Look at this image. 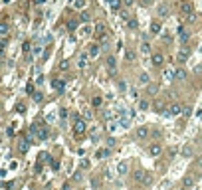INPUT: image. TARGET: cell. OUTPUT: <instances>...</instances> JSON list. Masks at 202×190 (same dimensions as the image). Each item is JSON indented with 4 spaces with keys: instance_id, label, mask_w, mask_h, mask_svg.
I'll list each match as a JSON object with an SVG mask.
<instances>
[{
    "instance_id": "47",
    "label": "cell",
    "mask_w": 202,
    "mask_h": 190,
    "mask_svg": "<svg viewBox=\"0 0 202 190\" xmlns=\"http://www.w3.org/2000/svg\"><path fill=\"white\" fill-rule=\"evenodd\" d=\"M103 119H105V121H111V119H113V113H111V111H105V113H103Z\"/></svg>"
},
{
    "instance_id": "33",
    "label": "cell",
    "mask_w": 202,
    "mask_h": 190,
    "mask_svg": "<svg viewBox=\"0 0 202 190\" xmlns=\"http://www.w3.org/2000/svg\"><path fill=\"white\" fill-rule=\"evenodd\" d=\"M34 101H36V103H42V101H44V95L40 93V91H36V93H34Z\"/></svg>"
},
{
    "instance_id": "3",
    "label": "cell",
    "mask_w": 202,
    "mask_h": 190,
    "mask_svg": "<svg viewBox=\"0 0 202 190\" xmlns=\"http://www.w3.org/2000/svg\"><path fill=\"white\" fill-rule=\"evenodd\" d=\"M105 63H107L109 73H111V75H115V73H117V62H115V57H113V56H109L107 60H105Z\"/></svg>"
},
{
    "instance_id": "1",
    "label": "cell",
    "mask_w": 202,
    "mask_h": 190,
    "mask_svg": "<svg viewBox=\"0 0 202 190\" xmlns=\"http://www.w3.org/2000/svg\"><path fill=\"white\" fill-rule=\"evenodd\" d=\"M73 131H75V135H83L85 131H87V125H85V119L83 117L73 119Z\"/></svg>"
},
{
    "instance_id": "18",
    "label": "cell",
    "mask_w": 202,
    "mask_h": 190,
    "mask_svg": "<svg viewBox=\"0 0 202 190\" xmlns=\"http://www.w3.org/2000/svg\"><path fill=\"white\" fill-rule=\"evenodd\" d=\"M165 109H166L165 101H163V99H159V101H157V103H155V111H157V113H163V111H165Z\"/></svg>"
},
{
    "instance_id": "44",
    "label": "cell",
    "mask_w": 202,
    "mask_h": 190,
    "mask_svg": "<svg viewBox=\"0 0 202 190\" xmlns=\"http://www.w3.org/2000/svg\"><path fill=\"white\" fill-rule=\"evenodd\" d=\"M38 131H40V127H38V125H32V127H30V135H38Z\"/></svg>"
},
{
    "instance_id": "48",
    "label": "cell",
    "mask_w": 202,
    "mask_h": 190,
    "mask_svg": "<svg viewBox=\"0 0 202 190\" xmlns=\"http://www.w3.org/2000/svg\"><path fill=\"white\" fill-rule=\"evenodd\" d=\"M67 28H70V30H75V28H77V22H73V20H71V22H67Z\"/></svg>"
},
{
    "instance_id": "34",
    "label": "cell",
    "mask_w": 202,
    "mask_h": 190,
    "mask_svg": "<svg viewBox=\"0 0 202 190\" xmlns=\"http://www.w3.org/2000/svg\"><path fill=\"white\" fill-rule=\"evenodd\" d=\"M16 113H26V105L24 103H16Z\"/></svg>"
},
{
    "instance_id": "55",
    "label": "cell",
    "mask_w": 202,
    "mask_h": 190,
    "mask_svg": "<svg viewBox=\"0 0 202 190\" xmlns=\"http://www.w3.org/2000/svg\"><path fill=\"white\" fill-rule=\"evenodd\" d=\"M194 190H198V188H194Z\"/></svg>"
},
{
    "instance_id": "53",
    "label": "cell",
    "mask_w": 202,
    "mask_h": 190,
    "mask_svg": "<svg viewBox=\"0 0 202 190\" xmlns=\"http://www.w3.org/2000/svg\"><path fill=\"white\" fill-rule=\"evenodd\" d=\"M61 190H71V188H70V184H64V188H61Z\"/></svg>"
},
{
    "instance_id": "29",
    "label": "cell",
    "mask_w": 202,
    "mask_h": 190,
    "mask_svg": "<svg viewBox=\"0 0 202 190\" xmlns=\"http://www.w3.org/2000/svg\"><path fill=\"white\" fill-rule=\"evenodd\" d=\"M79 20H81V22H89V20H91V14H89V12H81V14H79Z\"/></svg>"
},
{
    "instance_id": "49",
    "label": "cell",
    "mask_w": 202,
    "mask_h": 190,
    "mask_svg": "<svg viewBox=\"0 0 202 190\" xmlns=\"http://www.w3.org/2000/svg\"><path fill=\"white\" fill-rule=\"evenodd\" d=\"M107 129H109V131H115V129H119V125H117V123H111Z\"/></svg>"
},
{
    "instance_id": "5",
    "label": "cell",
    "mask_w": 202,
    "mask_h": 190,
    "mask_svg": "<svg viewBox=\"0 0 202 190\" xmlns=\"http://www.w3.org/2000/svg\"><path fill=\"white\" fill-rule=\"evenodd\" d=\"M157 14H159V18H169V14H170L169 4H159V8H157Z\"/></svg>"
},
{
    "instance_id": "39",
    "label": "cell",
    "mask_w": 202,
    "mask_h": 190,
    "mask_svg": "<svg viewBox=\"0 0 202 190\" xmlns=\"http://www.w3.org/2000/svg\"><path fill=\"white\" fill-rule=\"evenodd\" d=\"M109 6L111 10H119V0H109Z\"/></svg>"
},
{
    "instance_id": "32",
    "label": "cell",
    "mask_w": 202,
    "mask_h": 190,
    "mask_svg": "<svg viewBox=\"0 0 202 190\" xmlns=\"http://www.w3.org/2000/svg\"><path fill=\"white\" fill-rule=\"evenodd\" d=\"M145 174H147V172H143V170H137V172H135V180L143 182V178H145Z\"/></svg>"
},
{
    "instance_id": "38",
    "label": "cell",
    "mask_w": 202,
    "mask_h": 190,
    "mask_svg": "<svg viewBox=\"0 0 202 190\" xmlns=\"http://www.w3.org/2000/svg\"><path fill=\"white\" fill-rule=\"evenodd\" d=\"M73 180H75V182H81V180H83V174H81V170H77V172L73 174Z\"/></svg>"
},
{
    "instance_id": "51",
    "label": "cell",
    "mask_w": 202,
    "mask_h": 190,
    "mask_svg": "<svg viewBox=\"0 0 202 190\" xmlns=\"http://www.w3.org/2000/svg\"><path fill=\"white\" fill-rule=\"evenodd\" d=\"M123 4H125V6H131V4H133V0H123Z\"/></svg>"
},
{
    "instance_id": "20",
    "label": "cell",
    "mask_w": 202,
    "mask_h": 190,
    "mask_svg": "<svg viewBox=\"0 0 202 190\" xmlns=\"http://www.w3.org/2000/svg\"><path fill=\"white\" fill-rule=\"evenodd\" d=\"M117 170H119V174H127V170H129V164H127L125 161H123V162H119Z\"/></svg>"
},
{
    "instance_id": "12",
    "label": "cell",
    "mask_w": 202,
    "mask_h": 190,
    "mask_svg": "<svg viewBox=\"0 0 202 190\" xmlns=\"http://www.w3.org/2000/svg\"><path fill=\"white\" fill-rule=\"evenodd\" d=\"M99 52H101V46H97V44H91V46H89V52H87V54H89L91 57H97Z\"/></svg>"
},
{
    "instance_id": "41",
    "label": "cell",
    "mask_w": 202,
    "mask_h": 190,
    "mask_svg": "<svg viewBox=\"0 0 202 190\" xmlns=\"http://www.w3.org/2000/svg\"><path fill=\"white\" fill-rule=\"evenodd\" d=\"M115 142H117V141H115V137H109L107 139V149H113V147H115Z\"/></svg>"
},
{
    "instance_id": "30",
    "label": "cell",
    "mask_w": 202,
    "mask_h": 190,
    "mask_svg": "<svg viewBox=\"0 0 202 190\" xmlns=\"http://www.w3.org/2000/svg\"><path fill=\"white\" fill-rule=\"evenodd\" d=\"M143 184H145V186H151V184H153V176H151L149 172H147L145 178H143Z\"/></svg>"
},
{
    "instance_id": "27",
    "label": "cell",
    "mask_w": 202,
    "mask_h": 190,
    "mask_svg": "<svg viewBox=\"0 0 202 190\" xmlns=\"http://www.w3.org/2000/svg\"><path fill=\"white\" fill-rule=\"evenodd\" d=\"M127 28L129 30H137V20L135 18H129L127 20Z\"/></svg>"
},
{
    "instance_id": "35",
    "label": "cell",
    "mask_w": 202,
    "mask_h": 190,
    "mask_svg": "<svg viewBox=\"0 0 202 190\" xmlns=\"http://www.w3.org/2000/svg\"><path fill=\"white\" fill-rule=\"evenodd\" d=\"M101 103H103V99H101L99 95H97V97H93V101H91V105H93V107H99Z\"/></svg>"
},
{
    "instance_id": "54",
    "label": "cell",
    "mask_w": 202,
    "mask_h": 190,
    "mask_svg": "<svg viewBox=\"0 0 202 190\" xmlns=\"http://www.w3.org/2000/svg\"><path fill=\"white\" fill-rule=\"evenodd\" d=\"M180 190H188V188H186V186H184V188H180Z\"/></svg>"
},
{
    "instance_id": "46",
    "label": "cell",
    "mask_w": 202,
    "mask_h": 190,
    "mask_svg": "<svg viewBox=\"0 0 202 190\" xmlns=\"http://www.w3.org/2000/svg\"><path fill=\"white\" fill-rule=\"evenodd\" d=\"M180 40H182V42H188V32L180 30Z\"/></svg>"
},
{
    "instance_id": "25",
    "label": "cell",
    "mask_w": 202,
    "mask_h": 190,
    "mask_svg": "<svg viewBox=\"0 0 202 190\" xmlns=\"http://www.w3.org/2000/svg\"><path fill=\"white\" fill-rule=\"evenodd\" d=\"M129 125H131V121H129V117H121V121H119V127H123V129H127Z\"/></svg>"
},
{
    "instance_id": "52",
    "label": "cell",
    "mask_w": 202,
    "mask_h": 190,
    "mask_svg": "<svg viewBox=\"0 0 202 190\" xmlns=\"http://www.w3.org/2000/svg\"><path fill=\"white\" fill-rule=\"evenodd\" d=\"M34 2H36V4H44V2H46V0H34Z\"/></svg>"
},
{
    "instance_id": "2",
    "label": "cell",
    "mask_w": 202,
    "mask_h": 190,
    "mask_svg": "<svg viewBox=\"0 0 202 190\" xmlns=\"http://www.w3.org/2000/svg\"><path fill=\"white\" fill-rule=\"evenodd\" d=\"M179 8H180V12H182V14H186V16H192V10H194V6H192V2H190V0H182Z\"/></svg>"
},
{
    "instance_id": "23",
    "label": "cell",
    "mask_w": 202,
    "mask_h": 190,
    "mask_svg": "<svg viewBox=\"0 0 202 190\" xmlns=\"http://www.w3.org/2000/svg\"><path fill=\"white\" fill-rule=\"evenodd\" d=\"M147 91H149V95H155V93H159V85H155V83H149Z\"/></svg>"
},
{
    "instance_id": "9",
    "label": "cell",
    "mask_w": 202,
    "mask_h": 190,
    "mask_svg": "<svg viewBox=\"0 0 202 190\" xmlns=\"http://www.w3.org/2000/svg\"><path fill=\"white\" fill-rule=\"evenodd\" d=\"M174 77L179 81H184L188 77V73H186V69H182V67H179V69H174Z\"/></svg>"
},
{
    "instance_id": "40",
    "label": "cell",
    "mask_w": 202,
    "mask_h": 190,
    "mask_svg": "<svg viewBox=\"0 0 202 190\" xmlns=\"http://www.w3.org/2000/svg\"><path fill=\"white\" fill-rule=\"evenodd\" d=\"M141 52H143V54H149V52H151V46H149L147 42H143V46H141Z\"/></svg>"
},
{
    "instance_id": "24",
    "label": "cell",
    "mask_w": 202,
    "mask_h": 190,
    "mask_svg": "<svg viewBox=\"0 0 202 190\" xmlns=\"http://www.w3.org/2000/svg\"><path fill=\"white\" fill-rule=\"evenodd\" d=\"M139 83H145V85H149V73H145V71H143L141 75H139Z\"/></svg>"
},
{
    "instance_id": "15",
    "label": "cell",
    "mask_w": 202,
    "mask_h": 190,
    "mask_svg": "<svg viewBox=\"0 0 202 190\" xmlns=\"http://www.w3.org/2000/svg\"><path fill=\"white\" fill-rule=\"evenodd\" d=\"M54 87H56L60 93H64V89H66V81H61V79H54Z\"/></svg>"
},
{
    "instance_id": "17",
    "label": "cell",
    "mask_w": 202,
    "mask_h": 190,
    "mask_svg": "<svg viewBox=\"0 0 202 190\" xmlns=\"http://www.w3.org/2000/svg\"><path fill=\"white\" fill-rule=\"evenodd\" d=\"M137 137H139V139L149 137V129H147V127H139V129H137Z\"/></svg>"
},
{
    "instance_id": "31",
    "label": "cell",
    "mask_w": 202,
    "mask_h": 190,
    "mask_svg": "<svg viewBox=\"0 0 202 190\" xmlns=\"http://www.w3.org/2000/svg\"><path fill=\"white\" fill-rule=\"evenodd\" d=\"M0 34H2V36H6V34H8V22H2V26H0Z\"/></svg>"
},
{
    "instance_id": "45",
    "label": "cell",
    "mask_w": 202,
    "mask_h": 190,
    "mask_svg": "<svg viewBox=\"0 0 202 190\" xmlns=\"http://www.w3.org/2000/svg\"><path fill=\"white\" fill-rule=\"evenodd\" d=\"M89 161H87V158H83V161H81V168H83V170H87V168H89Z\"/></svg>"
},
{
    "instance_id": "43",
    "label": "cell",
    "mask_w": 202,
    "mask_h": 190,
    "mask_svg": "<svg viewBox=\"0 0 202 190\" xmlns=\"http://www.w3.org/2000/svg\"><path fill=\"white\" fill-rule=\"evenodd\" d=\"M57 67H60V69L64 71V69H67V67H70V63H67L66 60H61V62H60V66H57Z\"/></svg>"
},
{
    "instance_id": "28",
    "label": "cell",
    "mask_w": 202,
    "mask_h": 190,
    "mask_svg": "<svg viewBox=\"0 0 202 190\" xmlns=\"http://www.w3.org/2000/svg\"><path fill=\"white\" fill-rule=\"evenodd\" d=\"M194 180H196V178H194V176H186V178H184V186H194Z\"/></svg>"
},
{
    "instance_id": "42",
    "label": "cell",
    "mask_w": 202,
    "mask_h": 190,
    "mask_svg": "<svg viewBox=\"0 0 202 190\" xmlns=\"http://www.w3.org/2000/svg\"><path fill=\"white\" fill-rule=\"evenodd\" d=\"M73 6H75L77 10H79V8H83V6H85V0H75V2H73Z\"/></svg>"
},
{
    "instance_id": "11",
    "label": "cell",
    "mask_w": 202,
    "mask_h": 190,
    "mask_svg": "<svg viewBox=\"0 0 202 190\" xmlns=\"http://www.w3.org/2000/svg\"><path fill=\"white\" fill-rule=\"evenodd\" d=\"M188 54H190V48H182V50L179 52V56H176V57H179V62H186Z\"/></svg>"
},
{
    "instance_id": "36",
    "label": "cell",
    "mask_w": 202,
    "mask_h": 190,
    "mask_svg": "<svg viewBox=\"0 0 202 190\" xmlns=\"http://www.w3.org/2000/svg\"><path fill=\"white\" fill-rule=\"evenodd\" d=\"M67 115H70V111H67V109H60V119H61V121H66Z\"/></svg>"
},
{
    "instance_id": "19",
    "label": "cell",
    "mask_w": 202,
    "mask_h": 190,
    "mask_svg": "<svg viewBox=\"0 0 202 190\" xmlns=\"http://www.w3.org/2000/svg\"><path fill=\"white\" fill-rule=\"evenodd\" d=\"M109 149H99L97 152H95V158H105V157H109Z\"/></svg>"
},
{
    "instance_id": "21",
    "label": "cell",
    "mask_w": 202,
    "mask_h": 190,
    "mask_svg": "<svg viewBox=\"0 0 202 190\" xmlns=\"http://www.w3.org/2000/svg\"><path fill=\"white\" fill-rule=\"evenodd\" d=\"M182 157H184V158H190V157H192V147H190V145H184V149H182Z\"/></svg>"
},
{
    "instance_id": "22",
    "label": "cell",
    "mask_w": 202,
    "mask_h": 190,
    "mask_svg": "<svg viewBox=\"0 0 202 190\" xmlns=\"http://www.w3.org/2000/svg\"><path fill=\"white\" fill-rule=\"evenodd\" d=\"M135 52H133V50H127V52H125V60H127V62H135Z\"/></svg>"
},
{
    "instance_id": "16",
    "label": "cell",
    "mask_w": 202,
    "mask_h": 190,
    "mask_svg": "<svg viewBox=\"0 0 202 190\" xmlns=\"http://www.w3.org/2000/svg\"><path fill=\"white\" fill-rule=\"evenodd\" d=\"M87 56H89V54H79V57H77V66L79 67L87 66Z\"/></svg>"
},
{
    "instance_id": "50",
    "label": "cell",
    "mask_w": 202,
    "mask_h": 190,
    "mask_svg": "<svg viewBox=\"0 0 202 190\" xmlns=\"http://www.w3.org/2000/svg\"><path fill=\"white\" fill-rule=\"evenodd\" d=\"M83 117H85V119H91V117H93V113H91V111L87 109V111H85V115H83Z\"/></svg>"
},
{
    "instance_id": "13",
    "label": "cell",
    "mask_w": 202,
    "mask_h": 190,
    "mask_svg": "<svg viewBox=\"0 0 202 190\" xmlns=\"http://www.w3.org/2000/svg\"><path fill=\"white\" fill-rule=\"evenodd\" d=\"M160 30H163L160 22H159V20H153V22H151V32H153V34H160Z\"/></svg>"
},
{
    "instance_id": "26",
    "label": "cell",
    "mask_w": 202,
    "mask_h": 190,
    "mask_svg": "<svg viewBox=\"0 0 202 190\" xmlns=\"http://www.w3.org/2000/svg\"><path fill=\"white\" fill-rule=\"evenodd\" d=\"M147 109H149V101L141 99V101H139V111H147Z\"/></svg>"
},
{
    "instance_id": "7",
    "label": "cell",
    "mask_w": 202,
    "mask_h": 190,
    "mask_svg": "<svg viewBox=\"0 0 202 190\" xmlns=\"http://www.w3.org/2000/svg\"><path fill=\"white\" fill-rule=\"evenodd\" d=\"M93 30H95V34H97V36H103V34H105V22L97 20V22L93 24Z\"/></svg>"
},
{
    "instance_id": "37",
    "label": "cell",
    "mask_w": 202,
    "mask_h": 190,
    "mask_svg": "<svg viewBox=\"0 0 202 190\" xmlns=\"http://www.w3.org/2000/svg\"><path fill=\"white\" fill-rule=\"evenodd\" d=\"M182 115L184 117H190L192 115V107H182Z\"/></svg>"
},
{
    "instance_id": "8",
    "label": "cell",
    "mask_w": 202,
    "mask_h": 190,
    "mask_svg": "<svg viewBox=\"0 0 202 190\" xmlns=\"http://www.w3.org/2000/svg\"><path fill=\"white\" fill-rule=\"evenodd\" d=\"M149 152H151V155H153V157H159L160 152H163V147H160L159 142H153V145H151V147H149Z\"/></svg>"
},
{
    "instance_id": "6",
    "label": "cell",
    "mask_w": 202,
    "mask_h": 190,
    "mask_svg": "<svg viewBox=\"0 0 202 190\" xmlns=\"http://www.w3.org/2000/svg\"><path fill=\"white\" fill-rule=\"evenodd\" d=\"M151 62H153V66H155V67H160L163 63H165V56H163V54H153Z\"/></svg>"
},
{
    "instance_id": "10",
    "label": "cell",
    "mask_w": 202,
    "mask_h": 190,
    "mask_svg": "<svg viewBox=\"0 0 202 190\" xmlns=\"http://www.w3.org/2000/svg\"><path fill=\"white\" fill-rule=\"evenodd\" d=\"M48 137H50V129L48 127H40V131H38V139H40V141H46Z\"/></svg>"
},
{
    "instance_id": "4",
    "label": "cell",
    "mask_w": 202,
    "mask_h": 190,
    "mask_svg": "<svg viewBox=\"0 0 202 190\" xmlns=\"http://www.w3.org/2000/svg\"><path fill=\"white\" fill-rule=\"evenodd\" d=\"M180 113H182V107H180L179 103L166 107V115H169V117H176V115H180Z\"/></svg>"
},
{
    "instance_id": "14",
    "label": "cell",
    "mask_w": 202,
    "mask_h": 190,
    "mask_svg": "<svg viewBox=\"0 0 202 190\" xmlns=\"http://www.w3.org/2000/svg\"><path fill=\"white\" fill-rule=\"evenodd\" d=\"M18 149H20V152H26L30 149V141L28 139H22V141L18 142Z\"/></svg>"
}]
</instances>
